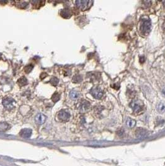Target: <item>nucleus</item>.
Returning <instances> with one entry per match:
<instances>
[{
  "label": "nucleus",
  "mask_w": 165,
  "mask_h": 166,
  "mask_svg": "<svg viewBox=\"0 0 165 166\" xmlns=\"http://www.w3.org/2000/svg\"><path fill=\"white\" fill-rule=\"evenodd\" d=\"M60 96L59 93H55L53 95V96H52V100L54 103H56V102H57L60 100Z\"/></svg>",
  "instance_id": "nucleus-15"
},
{
  "label": "nucleus",
  "mask_w": 165,
  "mask_h": 166,
  "mask_svg": "<svg viewBox=\"0 0 165 166\" xmlns=\"http://www.w3.org/2000/svg\"><path fill=\"white\" fill-rule=\"evenodd\" d=\"M164 30L165 31V23H164Z\"/></svg>",
  "instance_id": "nucleus-22"
},
{
  "label": "nucleus",
  "mask_w": 165,
  "mask_h": 166,
  "mask_svg": "<svg viewBox=\"0 0 165 166\" xmlns=\"http://www.w3.org/2000/svg\"><path fill=\"white\" fill-rule=\"evenodd\" d=\"M58 82H59V80H58L57 78L53 77L51 79L50 81V83L52 85H57L58 84Z\"/></svg>",
  "instance_id": "nucleus-19"
},
{
  "label": "nucleus",
  "mask_w": 165,
  "mask_h": 166,
  "mask_svg": "<svg viewBox=\"0 0 165 166\" xmlns=\"http://www.w3.org/2000/svg\"><path fill=\"white\" fill-rule=\"evenodd\" d=\"M34 66L32 65H28V66H25L24 68V70L26 73H29V72H31L32 71V69H33Z\"/></svg>",
  "instance_id": "nucleus-18"
},
{
  "label": "nucleus",
  "mask_w": 165,
  "mask_h": 166,
  "mask_svg": "<svg viewBox=\"0 0 165 166\" xmlns=\"http://www.w3.org/2000/svg\"><path fill=\"white\" fill-rule=\"evenodd\" d=\"M82 80L81 76L79 75H75L74 77L73 78V82L74 83H79Z\"/></svg>",
  "instance_id": "nucleus-17"
},
{
  "label": "nucleus",
  "mask_w": 165,
  "mask_h": 166,
  "mask_svg": "<svg viewBox=\"0 0 165 166\" xmlns=\"http://www.w3.org/2000/svg\"><path fill=\"white\" fill-rule=\"evenodd\" d=\"M90 93L94 96V98L96 99H100L102 96V95H103V92H102L101 88L98 87V86L92 88Z\"/></svg>",
  "instance_id": "nucleus-6"
},
{
  "label": "nucleus",
  "mask_w": 165,
  "mask_h": 166,
  "mask_svg": "<svg viewBox=\"0 0 165 166\" xmlns=\"http://www.w3.org/2000/svg\"><path fill=\"white\" fill-rule=\"evenodd\" d=\"M70 96L72 100H75L79 97V93L76 90H72L70 93Z\"/></svg>",
  "instance_id": "nucleus-12"
},
{
  "label": "nucleus",
  "mask_w": 165,
  "mask_h": 166,
  "mask_svg": "<svg viewBox=\"0 0 165 166\" xmlns=\"http://www.w3.org/2000/svg\"><path fill=\"white\" fill-rule=\"evenodd\" d=\"M18 83L21 86L26 85L28 84V80H27L26 78L24 77V76H22V77H21V79H19Z\"/></svg>",
  "instance_id": "nucleus-13"
},
{
  "label": "nucleus",
  "mask_w": 165,
  "mask_h": 166,
  "mask_svg": "<svg viewBox=\"0 0 165 166\" xmlns=\"http://www.w3.org/2000/svg\"><path fill=\"white\" fill-rule=\"evenodd\" d=\"M3 105L7 110H11L15 107V100L11 98H6L3 100Z\"/></svg>",
  "instance_id": "nucleus-5"
},
{
  "label": "nucleus",
  "mask_w": 165,
  "mask_h": 166,
  "mask_svg": "<svg viewBox=\"0 0 165 166\" xmlns=\"http://www.w3.org/2000/svg\"><path fill=\"white\" fill-rule=\"evenodd\" d=\"M19 135L21 137L24 138H29L32 135V130L31 129L25 128L21 130L19 133Z\"/></svg>",
  "instance_id": "nucleus-7"
},
{
  "label": "nucleus",
  "mask_w": 165,
  "mask_h": 166,
  "mask_svg": "<svg viewBox=\"0 0 165 166\" xmlns=\"http://www.w3.org/2000/svg\"><path fill=\"white\" fill-rule=\"evenodd\" d=\"M156 109H157L158 111L160 112V113H164L165 112V103L160 102V103H158L157 106H156Z\"/></svg>",
  "instance_id": "nucleus-11"
},
{
  "label": "nucleus",
  "mask_w": 165,
  "mask_h": 166,
  "mask_svg": "<svg viewBox=\"0 0 165 166\" xmlns=\"http://www.w3.org/2000/svg\"><path fill=\"white\" fill-rule=\"evenodd\" d=\"M140 33L143 35H148L151 31V21L149 18H142L140 25Z\"/></svg>",
  "instance_id": "nucleus-1"
},
{
  "label": "nucleus",
  "mask_w": 165,
  "mask_h": 166,
  "mask_svg": "<svg viewBox=\"0 0 165 166\" xmlns=\"http://www.w3.org/2000/svg\"><path fill=\"white\" fill-rule=\"evenodd\" d=\"M0 57H1V54H0Z\"/></svg>",
  "instance_id": "nucleus-23"
},
{
  "label": "nucleus",
  "mask_w": 165,
  "mask_h": 166,
  "mask_svg": "<svg viewBox=\"0 0 165 166\" xmlns=\"http://www.w3.org/2000/svg\"><path fill=\"white\" fill-rule=\"evenodd\" d=\"M130 106L133 110V113L136 114H139L142 113L144 109L143 103L140 100H134L130 103Z\"/></svg>",
  "instance_id": "nucleus-2"
},
{
  "label": "nucleus",
  "mask_w": 165,
  "mask_h": 166,
  "mask_svg": "<svg viewBox=\"0 0 165 166\" xmlns=\"http://www.w3.org/2000/svg\"><path fill=\"white\" fill-rule=\"evenodd\" d=\"M46 118V116L44 115V114H42V113H40V114H38L36 116V117L35 118V121L36 122L37 124H39V125H41V124H43L45 123Z\"/></svg>",
  "instance_id": "nucleus-8"
},
{
  "label": "nucleus",
  "mask_w": 165,
  "mask_h": 166,
  "mask_svg": "<svg viewBox=\"0 0 165 166\" xmlns=\"http://www.w3.org/2000/svg\"><path fill=\"white\" fill-rule=\"evenodd\" d=\"M127 125L129 126V127H132L135 125L136 122L135 121H134V120H132V119H129V120H128L127 121Z\"/></svg>",
  "instance_id": "nucleus-16"
},
{
  "label": "nucleus",
  "mask_w": 165,
  "mask_h": 166,
  "mask_svg": "<svg viewBox=\"0 0 165 166\" xmlns=\"http://www.w3.org/2000/svg\"><path fill=\"white\" fill-rule=\"evenodd\" d=\"M75 3H76V6L79 9L82 11H85L91 8L92 3H93V1H87V0H79V1H76Z\"/></svg>",
  "instance_id": "nucleus-3"
},
{
  "label": "nucleus",
  "mask_w": 165,
  "mask_h": 166,
  "mask_svg": "<svg viewBox=\"0 0 165 166\" xmlns=\"http://www.w3.org/2000/svg\"><path fill=\"white\" fill-rule=\"evenodd\" d=\"M9 128V124L6 123H0V131H5Z\"/></svg>",
  "instance_id": "nucleus-14"
},
{
  "label": "nucleus",
  "mask_w": 165,
  "mask_h": 166,
  "mask_svg": "<svg viewBox=\"0 0 165 166\" xmlns=\"http://www.w3.org/2000/svg\"><path fill=\"white\" fill-rule=\"evenodd\" d=\"M89 106H90V103L89 102L87 101H82L79 106V110L82 112H85L89 110Z\"/></svg>",
  "instance_id": "nucleus-9"
},
{
  "label": "nucleus",
  "mask_w": 165,
  "mask_h": 166,
  "mask_svg": "<svg viewBox=\"0 0 165 166\" xmlns=\"http://www.w3.org/2000/svg\"><path fill=\"white\" fill-rule=\"evenodd\" d=\"M163 5H164V6L165 7V1H163Z\"/></svg>",
  "instance_id": "nucleus-21"
},
{
  "label": "nucleus",
  "mask_w": 165,
  "mask_h": 166,
  "mask_svg": "<svg viewBox=\"0 0 165 166\" xmlns=\"http://www.w3.org/2000/svg\"><path fill=\"white\" fill-rule=\"evenodd\" d=\"M58 118L61 121L66 122L69 120L70 118V114L69 112L66 110H62L60 111L58 114Z\"/></svg>",
  "instance_id": "nucleus-4"
},
{
  "label": "nucleus",
  "mask_w": 165,
  "mask_h": 166,
  "mask_svg": "<svg viewBox=\"0 0 165 166\" xmlns=\"http://www.w3.org/2000/svg\"><path fill=\"white\" fill-rule=\"evenodd\" d=\"M162 94H163V95L165 96V88L163 89V91H162Z\"/></svg>",
  "instance_id": "nucleus-20"
},
{
  "label": "nucleus",
  "mask_w": 165,
  "mask_h": 166,
  "mask_svg": "<svg viewBox=\"0 0 165 166\" xmlns=\"http://www.w3.org/2000/svg\"><path fill=\"white\" fill-rule=\"evenodd\" d=\"M60 15L64 18H70L72 16V14L68 9H64L60 11Z\"/></svg>",
  "instance_id": "nucleus-10"
}]
</instances>
